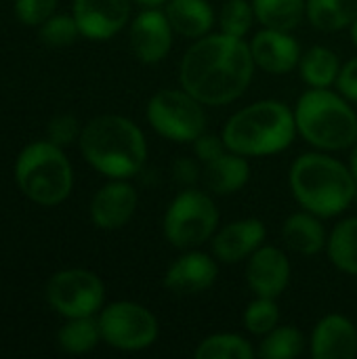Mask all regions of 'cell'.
I'll list each match as a JSON object with an SVG mask.
<instances>
[{"mask_svg": "<svg viewBox=\"0 0 357 359\" xmlns=\"http://www.w3.org/2000/svg\"><path fill=\"white\" fill-rule=\"evenodd\" d=\"M349 170H351V175H353V179H356V183H357V141H356V145L351 147V156H349Z\"/></svg>", "mask_w": 357, "mask_h": 359, "instance_id": "37", "label": "cell"}, {"mask_svg": "<svg viewBox=\"0 0 357 359\" xmlns=\"http://www.w3.org/2000/svg\"><path fill=\"white\" fill-rule=\"evenodd\" d=\"M267 238V227L261 219H238L217 229L210 240V252L221 265L246 263Z\"/></svg>", "mask_w": 357, "mask_h": 359, "instance_id": "13", "label": "cell"}, {"mask_svg": "<svg viewBox=\"0 0 357 359\" xmlns=\"http://www.w3.org/2000/svg\"><path fill=\"white\" fill-rule=\"evenodd\" d=\"M349 32H351V42H353V46L357 48V21L349 27Z\"/></svg>", "mask_w": 357, "mask_h": 359, "instance_id": "39", "label": "cell"}, {"mask_svg": "<svg viewBox=\"0 0 357 359\" xmlns=\"http://www.w3.org/2000/svg\"><path fill=\"white\" fill-rule=\"evenodd\" d=\"M244 326L255 337H265L280 324V307L278 299L255 297L244 309Z\"/></svg>", "mask_w": 357, "mask_h": 359, "instance_id": "30", "label": "cell"}, {"mask_svg": "<svg viewBox=\"0 0 357 359\" xmlns=\"http://www.w3.org/2000/svg\"><path fill=\"white\" fill-rule=\"evenodd\" d=\"M219 261L213 252L198 248L181 250V255L164 271V288L177 297H198L210 290L219 278Z\"/></svg>", "mask_w": 357, "mask_h": 359, "instance_id": "12", "label": "cell"}, {"mask_svg": "<svg viewBox=\"0 0 357 359\" xmlns=\"http://www.w3.org/2000/svg\"><path fill=\"white\" fill-rule=\"evenodd\" d=\"M15 179L23 196L42 206H57L72 194L74 170L63 147L53 141H36L21 149Z\"/></svg>", "mask_w": 357, "mask_h": 359, "instance_id": "6", "label": "cell"}, {"mask_svg": "<svg viewBox=\"0 0 357 359\" xmlns=\"http://www.w3.org/2000/svg\"><path fill=\"white\" fill-rule=\"evenodd\" d=\"M324 219L309 212V210H299L292 212L284 225H282V240L284 244L303 257H316L322 250H326L328 244V233L322 223Z\"/></svg>", "mask_w": 357, "mask_h": 359, "instance_id": "20", "label": "cell"}, {"mask_svg": "<svg viewBox=\"0 0 357 359\" xmlns=\"http://www.w3.org/2000/svg\"><path fill=\"white\" fill-rule=\"evenodd\" d=\"M38 27L40 40L48 46H69L76 42L78 36H82L74 15H50Z\"/></svg>", "mask_w": 357, "mask_h": 359, "instance_id": "31", "label": "cell"}, {"mask_svg": "<svg viewBox=\"0 0 357 359\" xmlns=\"http://www.w3.org/2000/svg\"><path fill=\"white\" fill-rule=\"evenodd\" d=\"M257 15L252 0H227L219 13V27L234 38H246L255 27Z\"/></svg>", "mask_w": 357, "mask_h": 359, "instance_id": "29", "label": "cell"}, {"mask_svg": "<svg viewBox=\"0 0 357 359\" xmlns=\"http://www.w3.org/2000/svg\"><path fill=\"white\" fill-rule=\"evenodd\" d=\"M162 8L175 34L187 40L204 38L217 23L215 8L208 0H168Z\"/></svg>", "mask_w": 357, "mask_h": 359, "instance_id": "21", "label": "cell"}, {"mask_svg": "<svg viewBox=\"0 0 357 359\" xmlns=\"http://www.w3.org/2000/svg\"><path fill=\"white\" fill-rule=\"evenodd\" d=\"M255 69L248 40L217 32L194 40L183 53L179 84L200 103L219 107L234 103L248 90Z\"/></svg>", "mask_w": 357, "mask_h": 359, "instance_id": "1", "label": "cell"}, {"mask_svg": "<svg viewBox=\"0 0 357 359\" xmlns=\"http://www.w3.org/2000/svg\"><path fill=\"white\" fill-rule=\"evenodd\" d=\"M175 29L162 6H145L128 27V44L137 61L156 65L164 61L173 48Z\"/></svg>", "mask_w": 357, "mask_h": 359, "instance_id": "11", "label": "cell"}, {"mask_svg": "<svg viewBox=\"0 0 357 359\" xmlns=\"http://www.w3.org/2000/svg\"><path fill=\"white\" fill-rule=\"evenodd\" d=\"M288 183L299 206L322 219H335L356 204L357 183L349 164L328 151L301 154L290 166Z\"/></svg>", "mask_w": 357, "mask_h": 359, "instance_id": "2", "label": "cell"}, {"mask_svg": "<svg viewBox=\"0 0 357 359\" xmlns=\"http://www.w3.org/2000/svg\"><path fill=\"white\" fill-rule=\"evenodd\" d=\"M185 88H160L145 107L149 126L164 139L175 143H194L206 133V111Z\"/></svg>", "mask_w": 357, "mask_h": 359, "instance_id": "8", "label": "cell"}, {"mask_svg": "<svg viewBox=\"0 0 357 359\" xmlns=\"http://www.w3.org/2000/svg\"><path fill=\"white\" fill-rule=\"evenodd\" d=\"M307 21L320 32H343L357 21V0H307Z\"/></svg>", "mask_w": 357, "mask_h": 359, "instance_id": "23", "label": "cell"}, {"mask_svg": "<svg viewBox=\"0 0 357 359\" xmlns=\"http://www.w3.org/2000/svg\"><path fill=\"white\" fill-rule=\"evenodd\" d=\"M261 27L292 32L307 19V0H252Z\"/></svg>", "mask_w": 357, "mask_h": 359, "instance_id": "25", "label": "cell"}, {"mask_svg": "<svg viewBox=\"0 0 357 359\" xmlns=\"http://www.w3.org/2000/svg\"><path fill=\"white\" fill-rule=\"evenodd\" d=\"M139 204L137 189L128 183V179H109L90 202V221L95 227L103 231H116L128 225L135 217Z\"/></svg>", "mask_w": 357, "mask_h": 359, "instance_id": "17", "label": "cell"}, {"mask_svg": "<svg viewBox=\"0 0 357 359\" xmlns=\"http://www.w3.org/2000/svg\"><path fill=\"white\" fill-rule=\"evenodd\" d=\"M244 276H246V284L255 297L278 299L286 292V288L290 284L292 267L282 248L263 244L246 261Z\"/></svg>", "mask_w": 357, "mask_h": 359, "instance_id": "14", "label": "cell"}, {"mask_svg": "<svg viewBox=\"0 0 357 359\" xmlns=\"http://www.w3.org/2000/svg\"><path fill=\"white\" fill-rule=\"evenodd\" d=\"M84 160L107 179H133L147 160L143 130L124 116L105 114L93 118L78 139Z\"/></svg>", "mask_w": 357, "mask_h": 359, "instance_id": "3", "label": "cell"}, {"mask_svg": "<svg viewBox=\"0 0 357 359\" xmlns=\"http://www.w3.org/2000/svg\"><path fill=\"white\" fill-rule=\"evenodd\" d=\"M173 177H175V181L181 185V187H194L196 185V181L200 179V175H202V170H200V160L196 158V160H191V158H185V156H181V158H177L175 162H173Z\"/></svg>", "mask_w": 357, "mask_h": 359, "instance_id": "35", "label": "cell"}, {"mask_svg": "<svg viewBox=\"0 0 357 359\" xmlns=\"http://www.w3.org/2000/svg\"><path fill=\"white\" fill-rule=\"evenodd\" d=\"M335 86L347 101L357 105V57L349 59L347 63H343Z\"/></svg>", "mask_w": 357, "mask_h": 359, "instance_id": "36", "label": "cell"}, {"mask_svg": "<svg viewBox=\"0 0 357 359\" xmlns=\"http://www.w3.org/2000/svg\"><path fill=\"white\" fill-rule=\"evenodd\" d=\"M82 128L78 126V120L72 114H57L48 122V141H53L59 147H67L80 139Z\"/></svg>", "mask_w": 357, "mask_h": 359, "instance_id": "32", "label": "cell"}, {"mask_svg": "<svg viewBox=\"0 0 357 359\" xmlns=\"http://www.w3.org/2000/svg\"><path fill=\"white\" fill-rule=\"evenodd\" d=\"M202 181L213 196H234L250 181V162L246 156L227 149L223 156L204 164Z\"/></svg>", "mask_w": 357, "mask_h": 359, "instance_id": "19", "label": "cell"}, {"mask_svg": "<svg viewBox=\"0 0 357 359\" xmlns=\"http://www.w3.org/2000/svg\"><path fill=\"white\" fill-rule=\"evenodd\" d=\"M194 154L200 160V164H208L215 158L223 156L227 151V145L223 141V135H215V133H202L194 143Z\"/></svg>", "mask_w": 357, "mask_h": 359, "instance_id": "34", "label": "cell"}, {"mask_svg": "<svg viewBox=\"0 0 357 359\" xmlns=\"http://www.w3.org/2000/svg\"><path fill=\"white\" fill-rule=\"evenodd\" d=\"M219 208L210 191L183 187L166 206L162 219L164 240L177 250L200 248L219 229Z\"/></svg>", "mask_w": 357, "mask_h": 359, "instance_id": "7", "label": "cell"}, {"mask_svg": "<svg viewBox=\"0 0 357 359\" xmlns=\"http://www.w3.org/2000/svg\"><path fill=\"white\" fill-rule=\"evenodd\" d=\"M196 359H250L255 358V347L248 339L234 332H217L198 343L194 349Z\"/></svg>", "mask_w": 357, "mask_h": 359, "instance_id": "27", "label": "cell"}, {"mask_svg": "<svg viewBox=\"0 0 357 359\" xmlns=\"http://www.w3.org/2000/svg\"><path fill=\"white\" fill-rule=\"evenodd\" d=\"M250 53L255 65L271 76H284L299 67L303 48L292 32L261 27L250 40Z\"/></svg>", "mask_w": 357, "mask_h": 359, "instance_id": "15", "label": "cell"}, {"mask_svg": "<svg viewBox=\"0 0 357 359\" xmlns=\"http://www.w3.org/2000/svg\"><path fill=\"white\" fill-rule=\"evenodd\" d=\"M295 120L299 135L320 151L332 154L356 145L357 114L339 90H305L295 105Z\"/></svg>", "mask_w": 357, "mask_h": 359, "instance_id": "5", "label": "cell"}, {"mask_svg": "<svg viewBox=\"0 0 357 359\" xmlns=\"http://www.w3.org/2000/svg\"><path fill=\"white\" fill-rule=\"evenodd\" d=\"M305 334L297 326H276L261 337L257 353L263 359H295L305 351Z\"/></svg>", "mask_w": 357, "mask_h": 359, "instance_id": "28", "label": "cell"}, {"mask_svg": "<svg viewBox=\"0 0 357 359\" xmlns=\"http://www.w3.org/2000/svg\"><path fill=\"white\" fill-rule=\"evenodd\" d=\"M309 353L314 359H351L357 355V326L341 313L324 316L311 330Z\"/></svg>", "mask_w": 357, "mask_h": 359, "instance_id": "18", "label": "cell"}, {"mask_svg": "<svg viewBox=\"0 0 357 359\" xmlns=\"http://www.w3.org/2000/svg\"><path fill=\"white\" fill-rule=\"evenodd\" d=\"M326 255L339 271L357 276V215L335 225L328 233Z\"/></svg>", "mask_w": 357, "mask_h": 359, "instance_id": "24", "label": "cell"}, {"mask_svg": "<svg viewBox=\"0 0 357 359\" xmlns=\"http://www.w3.org/2000/svg\"><path fill=\"white\" fill-rule=\"evenodd\" d=\"M221 135L229 151L265 158L288 149L299 130L295 109L278 99H261L231 114Z\"/></svg>", "mask_w": 357, "mask_h": 359, "instance_id": "4", "label": "cell"}, {"mask_svg": "<svg viewBox=\"0 0 357 359\" xmlns=\"http://www.w3.org/2000/svg\"><path fill=\"white\" fill-rule=\"evenodd\" d=\"M57 0H15L17 19L25 25H42L55 11Z\"/></svg>", "mask_w": 357, "mask_h": 359, "instance_id": "33", "label": "cell"}, {"mask_svg": "<svg viewBox=\"0 0 357 359\" xmlns=\"http://www.w3.org/2000/svg\"><path fill=\"white\" fill-rule=\"evenodd\" d=\"M101 341L103 339H101V328H99L97 316L69 318L57 334L59 347L69 355H84V353L93 351Z\"/></svg>", "mask_w": 357, "mask_h": 359, "instance_id": "26", "label": "cell"}, {"mask_svg": "<svg viewBox=\"0 0 357 359\" xmlns=\"http://www.w3.org/2000/svg\"><path fill=\"white\" fill-rule=\"evenodd\" d=\"M97 320L103 343L118 351L149 349L160 337L158 318L147 307L133 301H116L105 305Z\"/></svg>", "mask_w": 357, "mask_h": 359, "instance_id": "9", "label": "cell"}, {"mask_svg": "<svg viewBox=\"0 0 357 359\" xmlns=\"http://www.w3.org/2000/svg\"><path fill=\"white\" fill-rule=\"evenodd\" d=\"M46 299L65 320L99 316L105 303V286L88 269H63L48 280Z\"/></svg>", "mask_w": 357, "mask_h": 359, "instance_id": "10", "label": "cell"}, {"mask_svg": "<svg viewBox=\"0 0 357 359\" xmlns=\"http://www.w3.org/2000/svg\"><path fill=\"white\" fill-rule=\"evenodd\" d=\"M133 2H137L145 8V6H164L168 0H133Z\"/></svg>", "mask_w": 357, "mask_h": 359, "instance_id": "38", "label": "cell"}, {"mask_svg": "<svg viewBox=\"0 0 357 359\" xmlns=\"http://www.w3.org/2000/svg\"><path fill=\"white\" fill-rule=\"evenodd\" d=\"M133 0H74L72 15L80 34L88 40H109L120 34L130 19Z\"/></svg>", "mask_w": 357, "mask_h": 359, "instance_id": "16", "label": "cell"}, {"mask_svg": "<svg viewBox=\"0 0 357 359\" xmlns=\"http://www.w3.org/2000/svg\"><path fill=\"white\" fill-rule=\"evenodd\" d=\"M341 67L343 63L337 50L324 44H316L303 50L297 69L301 74V80L309 88H332L337 84Z\"/></svg>", "mask_w": 357, "mask_h": 359, "instance_id": "22", "label": "cell"}]
</instances>
